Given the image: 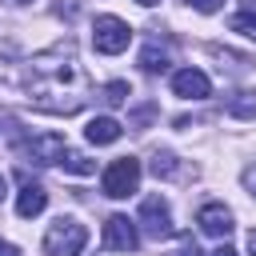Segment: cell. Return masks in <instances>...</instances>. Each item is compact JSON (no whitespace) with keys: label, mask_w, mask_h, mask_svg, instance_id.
I'll list each match as a JSON object with an SVG mask.
<instances>
[{"label":"cell","mask_w":256,"mask_h":256,"mask_svg":"<svg viewBox=\"0 0 256 256\" xmlns=\"http://www.w3.org/2000/svg\"><path fill=\"white\" fill-rule=\"evenodd\" d=\"M84 244H88V228L72 216L52 220L48 232H44V256H80Z\"/></svg>","instance_id":"cell-1"},{"label":"cell","mask_w":256,"mask_h":256,"mask_svg":"<svg viewBox=\"0 0 256 256\" xmlns=\"http://www.w3.org/2000/svg\"><path fill=\"white\" fill-rule=\"evenodd\" d=\"M100 188H104V196H112V200L132 196V192L140 188V160H136V156L112 160V164L104 168V176H100Z\"/></svg>","instance_id":"cell-2"},{"label":"cell","mask_w":256,"mask_h":256,"mask_svg":"<svg viewBox=\"0 0 256 256\" xmlns=\"http://www.w3.org/2000/svg\"><path fill=\"white\" fill-rule=\"evenodd\" d=\"M92 44H96V52H104V56H120V52L132 44V28H128L120 16H96V24H92Z\"/></svg>","instance_id":"cell-3"},{"label":"cell","mask_w":256,"mask_h":256,"mask_svg":"<svg viewBox=\"0 0 256 256\" xmlns=\"http://www.w3.org/2000/svg\"><path fill=\"white\" fill-rule=\"evenodd\" d=\"M104 248H112V252H136L140 248V232H136V220H128V216H108L104 220Z\"/></svg>","instance_id":"cell-4"},{"label":"cell","mask_w":256,"mask_h":256,"mask_svg":"<svg viewBox=\"0 0 256 256\" xmlns=\"http://www.w3.org/2000/svg\"><path fill=\"white\" fill-rule=\"evenodd\" d=\"M140 224H144V232H148L152 240L172 236V212H168V204H164L160 196H144V204H140Z\"/></svg>","instance_id":"cell-5"},{"label":"cell","mask_w":256,"mask_h":256,"mask_svg":"<svg viewBox=\"0 0 256 256\" xmlns=\"http://www.w3.org/2000/svg\"><path fill=\"white\" fill-rule=\"evenodd\" d=\"M172 92H176L180 100H204V96L212 92V84H208V76H204L200 68H180V72L172 76Z\"/></svg>","instance_id":"cell-6"},{"label":"cell","mask_w":256,"mask_h":256,"mask_svg":"<svg viewBox=\"0 0 256 256\" xmlns=\"http://www.w3.org/2000/svg\"><path fill=\"white\" fill-rule=\"evenodd\" d=\"M196 224H200V232L204 236H216V240H224L236 224H232V212L224 208V204H204L200 212H196Z\"/></svg>","instance_id":"cell-7"},{"label":"cell","mask_w":256,"mask_h":256,"mask_svg":"<svg viewBox=\"0 0 256 256\" xmlns=\"http://www.w3.org/2000/svg\"><path fill=\"white\" fill-rule=\"evenodd\" d=\"M64 136H56V132H44V136H32L28 144H24V152L36 160V164H60V156H64Z\"/></svg>","instance_id":"cell-8"},{"label":"cell","mask_w":256,"mask_h":256,"mask_svg":"<svg viewBox=\"0 0 256 256\" xmlns=\"http://www.w3.org/2000/svg\"><path fill=\"white\" fill-rule=\"evenodd\" d=\"M44 208H48V192H44L40 184L24 180V184H20V192H16V212H20L24 220H32V216H40Z\"/></svg>","instance_id":"cell-9"},{"label":"cell","mask_w":256,"mask_h":256,"mask_svg":"<svg viewBox=\"0 0 256 256\" xmlns=\"http://www.w3.org/2000/svg\"><path fill=\"white\" fill-rule=\"evenodd\" d=\"M120 132H124V128H120V120H112V116H92L88 128H84L88 144H116Z\"/></svg>","instance_id":"cell-10"},{"label":"cell","mask_w":256,"mask_h":256,"mask_svg":"<svg viewBox=\"0 0 256 256\" xmlns=\"http://www.w3.org/2000/svg\"><path fill=\"white\" fill-rule=\"evenodd\" d=\"M140 68H144V72H152V76H156V72H164V68H168V52H164L156 40H152V44H144V52H140Z\"/></svg>","instance_id":"cell-11"},{"label":"cell","mask_w":256,"mask_h":256,"mask_svg":"<svg viewBox=\"0 0 256 256\" xmlns=\"http://www.w3.org/2000/svg\"><path fill=\"white\" fill-rule=\"evenodd\" d=\"M60 168H64V172H72V176H92V172H96V164H92L88 156L72 152V148H64V156H60Z\"/></svg>","instance_id":"cell-12"},{"label":"cell","mask_w":256,"mask_h":256,"mask_svg":"<svg viewBox=\"0 0 256 256\" xmlns=\"http://www.w3.org/2000/svg\"><path fill=\"white\" fill-rule=\"evenodd\" d=\"M228 112L240 116V120H256V92H236L228 100Z\"/></svg>","instance_id":"cell-13"},{"label":"cell","mask_w":256,"mask_h":256,"mask_svg":"<svg viewBox=\"0 0 256 256\" xmlns=\"http://www.w3.org/2000/svg\"><path fill=\"white\" fill-rule=\"evenodd\" d=\"M152 176H164V180L176 176V156L172 152H156L152 156Z\"/></svg>","instance_id":"cell-14"},{"label":"cell","mask_w":256,"mask_h":256,"mask_svg":"<svg viewBox=\"0 0 256 256\" xmlns=\"http://www.w3.org/2000/svg\"><path fill=\"white\" fill-rule=\"evenodd\" d=\"M232 32L256 40V12H236V16H232Z\"/></svg>","instance_id":"cell-15"},{"label":"cell","mask_w":256,"mask_h":256,"mask_svg":"<svg viewBox=\"0 0 256 256\" xmlns=\"http://www.w3.org/2000/svg\"><path fill=\"white\" fill-rule=\"evenodd\" d=\"M104 100H108V104H124V100H128V84H124V80H112V84L104 88Z\"/></svg>","instance_id":"cell-16"},{"label":"cell","mask_w":256,"mask_h":256,"mask_svg":"<svg viewBox=\"0 0 256 256\" xmlns=\"http://www.w3.org/2000/svg\"><path fill=\"white\" fill-rule=\"evenodd\" d=\"M164 256H204V252L196 248V240H184L180 248H172V252H164Z\"/></svg>","instance_id":"cell-17"},{"label":"cell","mask_w":256,"mask_h":256,"mask_svg":"<svg viewBox=\"0 0 256 256\" xmlns=\"http://www.w3.org/2000/svg\"><path fill=\"white\" fill-rule=\"evenodd\" d=\"M184 4H192L196 12H216V8L224 4V0H184Z\"/></svg>","instance_id":"cell-18"},{"label":"cell","mask_w":256,"mask_h":256,"mask_svg":"<svg viewBox=\"0 0 256 256\" xmlns=\"http://www.w3.org/2000/svg\"><path fill=\"white\" fill-rule=\"evenodd\" d=\"M244 188L256 196V164H248V168H244Z\"/></svg>","instance_id":"cell-19"},{"label":"cell","mask_w":256,"mask_h":256,"mask_svg":"<svg viewBox=\"0 0 256 256\" xmlns=\"http://www.w3.org/2000/svg\"><path fill=\"white\" fill-rule=\"evenodd\" d=\"M0 256H20V248L12 240H0Z\"/></svg>","instance_id":"cell-20"},{"label":"cell","mask_w":256,"mask_h":256,"mask_svg":"<svg viewBox=\"0 0 256 256\" xmlns=\"http://www.w3.org/2000/svg\"><path fill=\"white\" fill-rule=\"evenodd\" d=\"M208 256H236V248H228V244H220L216 252H208Z\"/></svg>","instance_id":"cell-21"},{"label":"cell","mask_w":256,"mask_h":256,"mask_svg":"<svg viewBox=\"0 0 256 256\" xmlns=\"http://www.w3.org/2000/svg\"><path fill=\"white\" fill-rule=\"evenodd\" d=\"M240 12H256V0H240Z\"/></svg>","instance_id":"cell-22"},{"label":"cell","mask_w":256,"mask_h":256,"mask_svg":"<svg viewBox=\"0 0 256 256\" xmlns=\"http://www.w3.org/2000/svg\"><path fill=\"white\" fill-rule=\"evenodd\" d=\"M248 252H252V256H256V228H252V232H248Z\"/></svg>","instance_id":"cell-23"},{"label":"cell","mask_w":256,"mask_h":256,"mask_svg":"<svg viewBox=\"0 0 256 256\" xmlns=\"http://www.w3.org/2000/svg\"><path fill=\"white\" fill-rule=\"evenodd\" d=\"M136 4H144V8H152V4H160V0H136Z\"/></svg>","instance_id":"cell-24"},{"label":"cell","mask_w":256,"mask_h":256,"mask_svg":"<svg viewBox=\"0 0 256 256\" xmlns=\"http://www.w3.org/2000/svg\"><path fill=\"white\" fill-rule=\"evenodd\" d=\"M4 192H8V184H4V176H0V200H4Z\"/></svg>","instance_id":"cell-25"},{"label":"cell","mask_w":256,"mask_h":256,"mask_svg":"<svg viewBox=\"0 0 256 256\" xmlns=\"http://www.w3.org/2000/svg\"><path fill=\"white\" fill-rule=\"evenodd\" d=\"M4 4H28V0H4Z\"/></svg>","instance_id":"cell-26"}]
</instances>
